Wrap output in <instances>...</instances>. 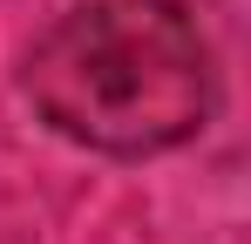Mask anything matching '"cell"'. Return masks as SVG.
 <instances>
[{
    "label": "cell",
    "mask_w": 251,
    "mask_h": 244,
    "mask_svg": "<svg viewBox=\"0 0 251 244\" xmlns=\"http://www.w3.org/2000/svg\"><path fill=\"white\" fill-rule=\"evenodd\" d=\"M21 88L75 149L143 163L210 122L217 61L183 0H82L34 34Z\"/></svg>",
    "instance_id": "1"
}]
</instances>
